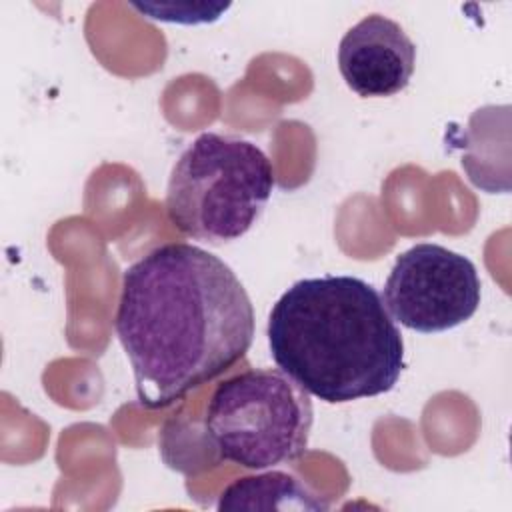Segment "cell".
<instances>
[{
  "mask_svg": "<svg viewBox=\"0 0 512 512\" xmlns=\"http://www.w3.org/2000/svg\"><path fill=\"white\" fill-rule=\"evenodd\" d=\"M266 336L276 366L328 404L390 392L404 370V340L380 292L350 274L294 282Z\"/></svg>",
  "mask_w": 512,
  "mask_h": 512,
  "instance_id": "cell-2",
  "label": "cell"
},
{
  "mask_svg": "<svg viewBox=\"0 0 512 512\" xmlns=\"http://www.w3.org/2000/svg\"><path fill=\"white\" fill-rule=\"evenodd\" d=\"M416 64V44L404 28L382 14L356 22L338 44V68L352 92L384 98L402 92Z\"/></svg>",
  "mask_w": 512,
  "mask_h": 512,
  "instance_id": "cell-6",
  "label": "cell"
},
{
  "mask_svg": "<svg viewBox=\"0 0 512 512\" xmlns=\"http://www.w3.org/2000/svg\"><path fill=\"white\" fill-rule=\"evenodd\" d=\"M274 190V168L256 144L202 132L176 160L168 188V220L186 236L224 244L244 236Z\"/></svg>",
  "mask_w": 512,
  "mask_h": 512,
  "instance_id": "cell-3",
  "label": "cell"
},
{
  "mask_svg": "<svg viewBox=\"0 0 512 512\" xmlns=\"http://www.w3.org/2000/svg\"><path fill=\"white\" fill-rule=\"evenodd\" d=\"M114 330L140 406L156 410L244 358L254 308L224 260L188 242H168L124 270Z\"/></svg>",
  "mask_w": 512,
  "mask_h": 512,
  "instance_id": "cell-1",
  "label": "cell"
},
{
  "mask_svg": "<svg viewBox=\"0 0 512 512\" xmlns=\"http://www.w3.org/2000/svg\"><path fill=\"white\" fill-rule=\"evenodd\" d=\"M480 278L470 258L420 242L398 254L384 284V306L404 328L434 334L470 320L480 304Z\"/></svg>",
  "mask_w": 512,
  "mask_h": 512,
  "instance_id": "cell-5",
  "label": "cell"
},
{
  "mask_svg": "<svg viewBox=\"0 0 512 512\" xmlns=\"http://www.w3.org/2000/svg\"><path fill=\"white\" fill-rule=\"evenodd\" d=\"M312 416L310 394L282 370H244L214 388L204 432L220 460L266 470L306 454Z\"/></svg>",
  "mask_w": 512,
  "mask_h": 512,
  "instance_id": "cell-4",
  "label": "cell"
},
{
  "mask_svg": "<svg viewBox=\"0 0 512 512\" xmlns=\"http://www.w3.org/2000/svg\"><path fill=\"white\" fill-rule=\"evenodd\" d=\"M218 510H328V502L292 474L272 470L236 478L222 490Z\"/></svg>",
  "mask_w": 512,
  "mask_h": 512,
  "instance_id": "cell-7",
  "label": "cell"
}]
</instances>
